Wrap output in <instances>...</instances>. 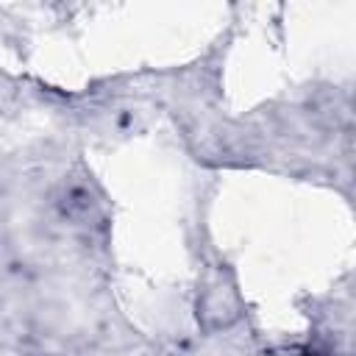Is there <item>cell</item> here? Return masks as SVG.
Wrapping results in <instances>:
<instances>
[{
  "label": "cell",
  "instance_id": "cell-1",
  "mask_svg": "<svg viewBox=\"0 0 356 356\" xmlns=\"http://www.w3.org/2000/svg\"><path fill=\"white\" fill-rule=\"evenodd\" d=\"M303 356H314V353H303Z\"/></svg>",
  "mask_w": 356,
  "mask_h": 356
}]
</instances>
